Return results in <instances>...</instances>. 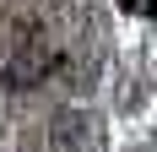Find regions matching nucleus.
<instances>
[{
  "label": "nucleus",
  "instance_id": "1",
  "mask_svg": "<svg viewBox=\"0 0 157 152\" xmlns=\"http://www.w3.org/2000/svg\"><path fill=\"white\" fill-rule=\"evenodd\" d=\"M54 65H60V49H22V54L6 65V82H11V87H38Z\"/></svg>",
  "mask_w": 157,
  "mask_h": 152
}]
</instances>
